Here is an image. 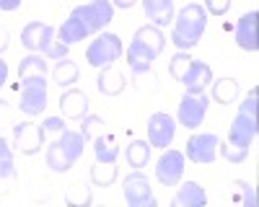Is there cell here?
<instances>
[{
    "instance_id": "6da1fadb",
    "label": "cell",
    "mask_w": 259,
    "mask_h": 207,
    "mask_svg": "<svg viewBox=\"0 0 259 207\" xmlns=\"http://www.w3.org/2000/svg\"><path fill=\"white\" fill-rule=\"evenodd\" d=\"M166 47V36L158 26L148 24V26H140L133 36V41H130L127 47V65L130 70H133L135 75H143L150 70V65H153V60L163 52Z\"/></svg>"
},
{
    "instance_id": "7a4b0ae2",
    "label": "cell",
    "mask_w": 259,
    "mask_h": 207,
    "mask_svg": "<svg viewBox=\"0 0 259 207\" xmlns=\"http://www.w3.org/2000/svg\"><path fill=\"white\" fill-rule=\"evenodd\" d=\"M205 26H207V11L200 3H187L179 13H174V21H171V41L177 44V49L189 52L192 47L200 44Z\"/></svg>"
},
{
    "instance_id": "3957f363",
    "label": "cell",
    "mask_w": 259,
    "mask_h": 207,
    "mask_svg": "<svg viewBox=\"0 0 259 207\" xmlns=\"http://www.w3.org/2000/svg\"><path fill=\"white\" fill-rule=\"evenodd\" d=\"M83 148H85V137L75 130H62L60 137L50 145L47 150V166L55 171V174H65L70 171L75 161L83 156Z\"/></svg>"
},
{
    "instance_id": "277c9868",
    "label": "cell",
    "mask_w": 259,
    "mask_h": 207,
    "mask_svg": "<svg viewBox=\"0 0 259 207\" xmlns=\"http://www.w3.org/2000/svg\"><path fill=\"white\" fill-rule=\"evenodd\" d=\"M21 44L31 52L50 57V60L68 57V49H70V47L60 44V41H55V26L41 24V21H31V24H26L21 29Z\"/></svg>"
},
{
    "instance_id": "5b68a950",
    "label": "cell",
    "mask_w": 259,
    "mask_h": 207,
    "mask_svg": "<svg viewBox=\"0 0 259 207\" xmlns=\"http://www.w3.org/2000/svg\"><path fill=\"white\" fill-rule=\"evenodd\" d=\"M124 52V44L117 34H109V31H99V36L89 44L85 49V62H89L91 68H106V65H114V62L122 57Z\"/></svg>"
},
{
    "instance_id": "8992f818",
    "label": "cell",
    "mask_w": 259,
    "mask_h": 207,
    "mask_svg": "<svg viewBox=\"0 0 259 207\" xmlns=\"http://www.w3.org/2000/svg\"><path fill=\"white\" fill-rule=\"evenodd\" d=\"M21 80V104L18 109L26 117H36L47 109V75H26Z\"/></svg>"
},
{
    "instance_id": "52a82bcc",
    "label": "cell",
    "mask_w": 259,
    "mask_h": 207,
    "mask_svg": "<svg viewBox=\"0 0 259 207\" xmlns=\"http://www.w3.org/2000/svg\"><path fill=\"white\" fill-rule=\"evenodd\" d=\"M70 13L75 18H80V24L85 26L89 36L104 31V26L114 21V6H112V0H91V3H83V6L73 8Z\"/></svg>"
},
{
    "instance_id": "ba28073f",
    "label": "cell",
    "mask_w": 259,
    "mask_h": 207,
    "mask_svg": "<svg viewBox=\"0 0 259 207\" xmlns=\"http://www.w3.org/2000/svg\"><path fill=\"white\" fill-rule=\"evenodd\" d=\"M122 192H124V202L130 207H156V194L150 186L148 176L140 174V169H135L133 174H127L122 181Z\"/></svg>"
},
{
    "instance_id": "9c48e42d",
    "label": "cell",
    "mask_w": 259,
    "mask_h": 207,
    "mask_svg": "<svg viewBox=\"0 0 259 207\" xmlns=\"http://www.w3.org/2000/svg\"><path fill=\"white\" fill-rule=\"evenodd\" d=\"M184 176V153L174 148H163L161 158L156 161V179L163 186H177Z\"/></svg>"
},
{
    "instance_id": "30bf717a",
    "label": "cell",
    "mask_w": 259,
    "mask_h": 207,
    "mask_svg": "<svg viewBox=\"0 0 259 207\" xmlns=\"http://www.w3.org/2000/svg\"><path fill=\"white\" fill-rule=\"evenodd\" d=\"M207 117V96L205 93H184L179 101V124L187 130H197Z\"/></svg>"
},
{
    "instance_id": "8fae6325",
    "label": "cell",
    "mask_w": 259,
    "mask_h": 207,
    "mask_svg": "<svg viewBox=\"0 0 259 207\" xmlns=\"http://www.w3.org/2000/svg\"><path fill=\"white\" fill-rule=\"evenodd\" d=\"M218 135L212 132H197L187 140V158L192 163H200V166H207L218 158Z\"/></svg>"
},
{
    "instance_id": "7c38bea8",
    "label": "cell",
    "mask_w": 259,
    "mask_h": 207,
    "mask_svg": "<svg viewBox=\"0 0 259 207\" xmlns=\"http://www.w3.org/2000/svg\"><path fill=\"white\" fill-rule=\"evenodd\" d=\"M174 135H177V122L166 112H156L148 119V142H150V148H161V150L168 148V145L174 142Z\"/></svg>"
},
{
    "instance_id": "4fadbf2b",
    "label": "cell",
    "mask_w": 259,
    "mask_h": 207,
    "mask_svg": "<svg viewBox=\"0 0 259 207\" xmlns=\"http://www.w3.org/2000/svg\"><path fill=\"white\" fill-rule=\"evenodd\" d=\"M41 142H45V127H39L34 122H21L13 124V145L16 150H21L24 156H34L41 150Z\"/></svg>"
},
{
    "instance_id": "5bb4252c",
    "label": "cell",
    "mask_w": 259,
    "mask_h": 207,
    "mask_svg": "<svg viewBox=\"0 0 259 207\" xmlns=\"http://www.w3.org/2000/svg\"><path fill=\"white\" fill-rule=\"evenodd\" d=\"M210 83H212V68L202 60H192L189 70L182 78V86L187 88V93H205Z\"/></svg>"
},
{
    "instance_id": "9a60e30c",
    "label": "cell",
    "mask_w": 259,
    "mask_h": 207,
    "mask_svg": "<svg viewBox=\"0 0 259 207\" xmlns=\"http://www.w3.org/2000/svg\"><path fill=\"white\" fill-rule=\"evenodd\" d=\"M60 114L65 119H83L89 114V96L78 88H65L60 96Z\"/></svg>"
},
{
    "instance_id": "2e32d148",
    "label": "cell",
    "mask_w": 259,
    "mask_h": 207,
    "mask_svg": "<svg viewBox=\"0 0 259 207\" xmlns=\"http://www.w3.org/2000/svg\"><path fill=\"white\" fill-rule=\"evenodd\" d=\"M236 44L246 52H256L259 41H256V11H249L239 18L236 24Z\"/></svg>"
},
{
    "instance_id": "e0dca14e",
    "label": "cell",
    "mask_w": 259,
    "mask_h": 207,
    "mask_svg": "<svg viewBox=\"0 0 259 207\" xmlns=\"http://www.w3.org/2000/svg\"><path fill=\"white\" fill-rule=\"evenodd\" d=\"M228 140L249 148V145L256 140V119L246 117V114H236V119L231 122V127H228Z\"/></svg>"
},
{
    "instance_id": "ac0fdd59",
    "label": "cell",
    "mask_w": 259,
    "mask_h": 207,
    "mask_svg": "<svg viewBox=\"0 0 259 207\" xmlns=\"http://www.w3.org/2000/svg\"><path fill=\"white\" fill-rule=\"evenodd\" d=\"M171 204L174 207H202L207 204V192L197 181H184L179 186V192L174 194V199H171Z\"/></svg>"
},
{
    "instance_id": "d6986e66",
    "label": "cell",
    "mask_w": 259,
    "mask_h": 207,
    "mask_svg": "<svg viewBox=\"0 0 259 207\" xmlns=\"http://www.w3.org/2000/svg\"><path fill=\"white\" fill-rule=\"evenodd\" d=\"M145 18L153 21V26H166L174 21V0H143Z\"/></svg>"
},
{
    "instance_id": "ffe728a7",
    "label": "cell",
    "mask_w": 259,
    "mask_h": 207,
    "mask_svg": "<svg viewBox=\"0 0 259 207\" xmlns=\"http://www.w3.org/2000/svg\"><path fill=\"white\" fill-rule=\"evenodd\" d=\"M96 86H99V91H101L104 96H119V93L124 91V86H127V80H124V75H122L114 65H106V68H101V73H99Z\"/></svg>"
},
{
    "instance_id": "44dd1931",
    "label": "cell",
    "mask_w": 259,
    "mask_h": 207,
    "mask_svg": "<svg viewBox=\"0 0 259 207\" xmlns=\"http://www.w3.org/2000/svg\"><path fill=\"white\" fill-rule=\"evenodd\" d=\"M94 156L96 161L101 163H117V156H119V142L112 132H99L94 140Z\"/></svg>"
},
{
    "instance_id": "7402d4cb",
    "label": "cell",
    "mask_w": 259,
    "mask_h": 207,
    "mask_svg": "<svg viewBox=\"0 0 259 207\" xmlns=\"http://www.w3.org/2000/svg\"><path fill=\"white\" fill-rule=\"evenodd\" d=\"M85 36H89V31H85V26L80 24V18H75L73 13L62 21V26L57 29V39H60V44L65 47H73L75 41H83Z\"/></svg>"
},
{
    "instance_id": "603a6c76",
    "label": "cell",
    "mask_w": 259,
    "mask_h": 207,
    "mask_svg": "<svg viewBox=\"0 0 259 207\" xmlns=\"http://www.w3.org/2000/svg\"><path fill=\"white\" fill-rule=\"evenodd\" d=\"M236 98H239V83H236V78L212 80V101H215V104H223V107H228V104H233Z\"/></svg>"
},
{
    "instance_id": "cb8c5ba5",
    "label": "cell",
    "mask_w": 259,
    "mask_h": 207,
    "mask_svg": "<svg viewBox=\"0 0 259 207\" xmlns=\"http://www.w3.org/2000/svg\"><path fill=\"white\" fill-rule=\"evenodd\" d=\"M78 73H80V70H78L75 62H73L70 57H62L57 65L52 68V80L57 83L60 88H70L73 83L78 80Z\"/></svg>"
},
{
    "instance_id": "d4e9b609",
    "label": "cell",
    "mask_w": 259,
    "mask_h": 207,
    "mask_svg": "<svg viewBox=\"0 0 259 207\" xmlns=\"http://www.w3.org/2000/svg\"><path fill=\"white\" fill-rule=\"evenodd\" d=\"M150 142H145V140H133L127 145V150H124V158H127V163L133 166V169H145L148 166V161H150Z\"/></svg>"
},
{
    "instance_id": "484cf974",
    "label": "cell",
    "mask_w": 259,
    "mask_h": 207,
    "mask_svg": "<svg viewBox=\"0 0 259 207\" xmlns=\"http://www.w3.org/2000/svg\"><path fill=\"white\" fill-rule=\"evenodd\" d=\"M117 163H101V161H96L94 166H91V181H94V186H112L114 181H117Z\"/></svg>"
},
{
    "instance_id": "4316f807",
    "label": "cell",
    "mask_w": 259,
    "mask_h": 207,
    "mask_svg": "<svg viewBox=\"0 0 259 207\" xmlns=\"http://www.w3.org/2000/svg\"><path fill=\"white\" fill-rule=\"evenodd\" d=\"M16 176V169H13V148L6 137H0V186L6 181H11Z\"/></svg>"
},
{
    "instance_id": "83f0119b",
    "label": "cell",
    "mask_w": 259,
    "mask_h": 207,
    "mask_svg": "<svg viewBox=\"0 0 259 207\" xmlns=\"http://www.w3.org/2000/svg\"><path fill=\"white\" fill-rule=\"evenodd\" d=\"M26 75H47V62L41 55H29L18 62V78Z\"/></svg>"
},
{
    "instance_id": "f1b7e54d",
    "label": "cell",
    "mask_w": 259,
    "mask_h": 207,
    "mask_svg": "<svg viewBox=\"0 0 259 207\" xmlns=\"http://www.w3.org/2000/svg\"><path fill=\"white\" fill-rule=\"evenodd\" d=\"M218 153L228 161V163H244L246 156H249V148H244V145H236V142H218Z\"/></svg>"
},
{
    "instance_id": "f546056e",
    "label": "cell",
    "mask_w": 259,
    "mask_h": 207,
    "mask_svg": "<svg viewBox=\"0 0 259 207\" xmlns=\"http://www.w3.org/2000/svg\"><path fill=\"white\" fill-rule=\"evenodd\" d=\"M80 122H83L80 124V135L85 137V142H91L99 132H104V119L96 117V114H85Z\"/></svg>"
},
{
    "instance_id": "4dcf8cb0",
    "label": "cell",
    "mask_w": 259,
    "mask_h": 207,
    "mask_svg": "<svg viewBox=\"0 0 259 207\" xmlns=\"http://www.w3.org/2000/svg\"><path fill=\"white\" fill-rule=\"evenodd\" d=\"M189 62H192V57H189L187 52H182V49H179L174 57H171V62H168V73H171V78L182 83L184 73L189 70Z\"/></svg>"
},
{
    "instance_id": "1f68e13d",
    "label": "cell",
    "mask_w": 259,
    "mask_h": 207,
    "mask_svg": "<svg viewBox=\"0 0 259 207\" xmlns=\"http://www.w3.org/2000/svg\"><path fill=\"white\" fill-rule=\"evenodd\" d=\"M233 189L239 192V197H236V202H239V204H244V207H254L256 204V194H254V186L251 184L236 179L233 181Z\"/></svg>"
},
{
    "instance_id": "d6a6232c",
    "label": "cell",
    "mask_w": 259,
    "mask_h": 207,
    "mask_svg": "<svg viewBox=\"0 0 259 207\" xmlns=\"http://www.w3.org/2000/svg\"><path fill=\"white\" fill-rule=\"evenodd\" d=\"M65 199H68V204H89L91 202V192L89 189H83V186L73 184L68 194H65Z\"/></svg>"
},
{
    "instance_id": "836d02e7",
    "label": "cell",
    "mask_w": 259,
    "mask_h": 207,
    "mask_svg": "<svg viewBox=\"0 0 259 207\" xmlns=\"http://www.w3.org/2000/svg\"><path fill=\"white\" fill-rule=\"evenodd\" d=\"M239 114H246V117H254L256 119V88H251L244 98V104H239Z\"/></svg>"
},
{
    "instance_id": "e575fe53",
    "label": "cell",
    "mask_w": 259,
    "mask_h": 207,
    "mask_svg": "<svg viewBox=\"0 0 259 207\" xmlns=\"http://www.w3.org/2000/svg\"><path fill=\"white\" fill-rule=\"evenodd\" d=\"M231 8V0H205V11L212 16H226Z\"/></svg>"
},
{
    "instance_id": "d590c367",
    "label": "cell",
    "mask_w": 259,
    "mask_h": 207,
    "mask_svg": "<svg viewBox=\"0 0 259 207\" xmlns=\"http://www.w3.org/2000/svg\"><path fill=\"white\" fill-rule=\"evenodd\" d=\"M62 130H68L62 117H47L45 119V132H62Z\"/></svg>"
},
{
    "instance_id": "8d00e7d4",
    "label": "cell",
    "mask_w": 259,
    "mask_h": 207,
    "mask_svg": "<svg viewBox=\"0 0 259 207\" xmlns=\"http://www.w3.org/2000/svg\"><path fill=\"white\" fill-rule=\"evenodd\" d=\"M8 44H11V31L6 26H0V52H6Z\"/></svg>"
},
{
    "instance_id": "74e56055",
    "label": "cell",
    "mask_w": 259,
    "mask_h": 207,
    "mask_svg": "<svg viewBox=\"0 0 259 207\" xmlns=\"http://www.w3.org/2000/svg\"><path fill=\"white\" fill-rule=\"evenodd\" d=\"M6 83H8V62L0 57V88H3Z\"/></svg>"
},
{
    "instance_id": "f35d334b",
    "label": "cell",
    "mask_w": 259,
    "mask_h": 207,
    "mask_svg": "<svg viewBox=\"0 0 259 207\" xmlns=\"http://www.w3.org/2000/svg\"><path fill=\"white\" fill-rule=\"evenodd\" d=\"M21 6V0H0V11H16Z\"/></svg>"
},
{
    "instance_id": "ab89813d",
    "label": "cell",
    "mask_w": 259,
    "mask_h": 207,
    "mask_svg": "<svg viewBox=\"0 0 259 207\" xmlns=\"http://www.w3.org/2000/svg\"><path fill=\"white\" fill-rule=\"evenodd\" d=\"M138 3V0H112V6H117V8H133Z\"/></svg>"
}]
</instances>
